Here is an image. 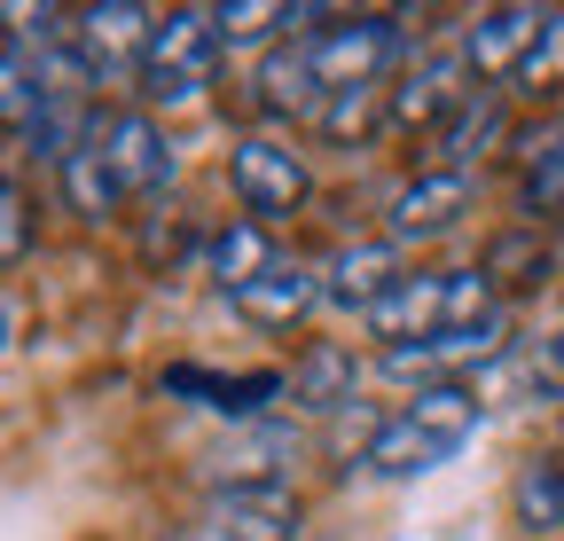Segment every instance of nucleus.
Segmentation results:
<instances>
[{
  "instance_id": "1",
  "label": "nucleus",
  "mask_w": 564,
  "mask_h": 541,
  "mask_svg": "<svg viewBox=\"0 0 564 541\" xmlns=\"http://www.w3.org/2000/svg\"><path fill=\"white\" fill-rule=\"evenodd\" d=\"M478 424H486V400L470 385H423L415 400H400V409L369 432L361 470H369V479H392V487L400 479H423V470L455 463Z\"/></svg>"
},
{
  "instance_id": "2",
  "label": "nucleus",
  "mask_w": 564,
  "mask_h": 541,
  "mask_svg": "<svg viewBox=\"0 0 564 541\" xmlns=\"http://www.w3.org/2000/svg\"><path fill=\"white\" fill-rule=\"evenodd\" d=\"M220 55H228L220 9H165L158 32H150V47H141V63H133L141 110H181V102H196V95L212 87V72H220Z\"/></svg>"
},
{
  "instance_id": "3",
  "label": "nucleus",
  "mask_w": 564,
  "mask_h": 541,
  "mask_svg": "<svg viewBox=\"0 0 564 541\" xmlns=\"http://www.w3.org/2000/svg\"><path fill=\"white\" fill-rule=\"evenodd\" d=\"M306 55H314L322 95H361V87H377L392 72L400 17H337V24H314L306 32Z\"/></svg>"
},
{
  "instance_id": "4",
  "label": "nucleus",
  "mask_w": 564,
  "mask_h": 541,
  "mask_svg": "<svg viewBox=\"0 0 564 541\" xmlns=\"http://www.w3.org/2000/svg\"><path fill=\"white\" fill-rule=\"evenodd\" d=\"M486 354H502V314L470 322V329H432V337H408V346H384L377 369L423 392V385H463V369H478Z\"/></svg>"
},
{
  "instance_id": "5",
  "label": "nucleus",
  "mask_w": 564,
  "mask_h": 541,
  "mask_svg": "<svg viewBox=\"0 0 564 541\" xmlns=\"http://www.w3.org/2000/svg\"><path fill=\"white\" fill-rule=\"evenodd\" d=\"M228 181H236V196H243V213L267 228V220H291L299 205H306V158L291 150V142H267V133H251V142H236V158H228Z\"/></svg>"
},
{
  "instance_id": "6",
  "label": "nucleus",
  "mask_w": 564,
  "mask_h": 541,
  "mask_svg": "<svg viewBox=\"0 0 564 541\" xmlns=\"http://www.w3.org/2000/svg\"><path fill=\"white\" fill-rule=\"evenodd\" d=\"M470 79H478V72H470L463 40H455V47H432V55H423L415 72L392 87V102H384V110H392V126H432V133H440V126H447V118L478 95Z\"/></svg>"
},
{
  "instance_id": "7",
  "label": "nucleus",
  "mask_w": 564,
  "mask_h": 541,
  "mask_svg": "<svg viewBox=\"0 0 564 541\" xmlns=\"http://www.w3.org/2000/svg\"><path fill=\"white\" fill-rule=\"evenodd\" d=\"M95 150H102V165L118 173L126 196H150V188L173 181V142L158 133L150 110H110V118H95Z\"/></svg>"
},
{
  "instance_id": "8",
  "label": "nucleus",
  "mask_w": 564,
  "mask_h": 541,
  "mask_svg": "<svg viewBox=\"0 0 564 541\" xmlns=\"http://www.w3.org/2000/svg\"><path fill=\"white\" fill-rule=\"evenodd\" d=\"M470 213V173L455 165H423L415 181L392 188V205H384V236L392 244H423V236H440Z\"/></svg>"
},
{
  "instance_id": "9",
  "label": "nucleus",
  "mask_w": 564,
  "mask_h": 541,
  "mask_svg": "<svg viewBox=\"0 0 564 541\" xmlns=\"http://www.w3.org/2000/svg\"><path fill=\"white\" fill-rule=\"evenodd\" d=\"M400 244L392 236H361V244H337L329 267H322V299L345 306V314H377L392 291H400Z\"/></svg>"
},
{
  "instance_id": "10",
  "label": "nucleus",
  "mask_w": 564,
  "mask_h": 541,
  "mask_svg": "<svg viewBox=\"0 0 564 541\" xmlns=\"http://www.w3.org/2000/svg\"><path fill=\"white\" fill-rule=\"evenodd\" d=\"M282 463H299V432L291 424H243L204 455V479H212V495L220 487H291Z\"/></svg>"
},
{
  "instance_id": "11",
  "label": "nucleus",
  "mask_w": 564,
  "mask_h": 541,
  "mask_svg": "<svg viewBox=\"0 0 564 541\" xmlns=\"http://www.w3.org/2000/svg\"><path fill=\"white\" fill-rule=\"evenodd\" d=\"M196 526L212 541H291L299 533V495L291 487H220Z\"/></svg>"
},
{
  "instance_id": "12",
  "label": "nucleus",
  "mask_w": 564,
  "mask_h": 541,
  "mask_svg": "<svg viewBox=\"0 0 564 541\" xmlns=\"http://www.w3.org/2000/svg\"><path fill=\"white\" fill-rule=\"evenodd\" d=\"M158 17L141 9V0H95V9L70 17V47H79V63L102 79L110 63H141V47H150Z\"/></svg>"
},
{
  "instance_id": "13",
  "label": "nucleus",
  "mask_w": 564,
  "mask_h": 541,
  "mask_svg": "<svg viewBox=\"0 0 564 541\" xmlns=\"http://www.w3.org/2000/svg\"><path fill=\"white\" fill-rule=\"evenodd\" d=\"M549 32V9H525V0H510V9H486L470 32H463V55L478 79H502V72H525V55L541 47Z\"/></svg>"
},
{
  "instance_id": "14",
  "label": "nucleus",
  "mask_w": 564,
  "mask_h": 541,
  "mask_svg": "<svg viewBox=\"0 0 564 541\" xmlns=\"http://www.w3.org/2000/svg\"><path fill=\"white\" fill-rule=\"evenodd\" d=\"M502 133H510V102L494 95V87H478V95H470V102H463V110H455V118L432 133V150H440L432 165H455V173H470V158H486L494 142H502Z\"/></svg>"
},
{
  "instance_id": "15",
  "label": "nucleus",
  "mask_w": 564,
  "mask_h": 541,
  "mask_svg": "<svg viewBox=\"0 0 564 541\" xmlns=\"http://www.w3.org/2000/svg\"><path fill=\"white\" fill-rule=\"evenodd\" d=\"M352 385H361V361H352V346H329V337H314V346L299 354V369H291V409L329 416V409H345V400H352Z\"/></svg>"
},
{
  "instance_id": "16",
  "label": "nucleus",
  "mask_w": 564,
  "mask_h": 541,
  "mask_svg": "<svg viewBox=\"0 0 564 541\" xmlns=\"http://www.w3.org/2000/svg\"><path fill=\"white\" fill-rule=\"evenodd\" d=\"M236 306H243V322H259V329H291L306 306H322V275H314V267H282V259H274L251 291H236Z\"/></svg>"
},
{
  "instance_id": "17",
  "label": "nucleus",
  "mask_w": 564,
  "mask_h": 541,
  "mask_svg": "<svg viewBox=\"0 0 564 541\" xmlns=\"http://www.w3.org/2000/svg\"><path fill=\"white\" fill-rule=\"evenodd\" d=\"M165 392H196V409H220V416H251L259 400L274 392H291V377H274V369H251V377H212V369H173Z\"/></svg>"
},
{
  "instance_id": "18",
  "label": "nucleus",
  "mask_w": 564,
  "mask_h": 541,
  "mask_svg": "<svg viewBox=\"0 0 564 541\" xmlns=\"http://www.w3.org/2000/svg\"><path fill=\"white\" fill-rule=\"evenodd\" d=\"M510 518L518 533H564V455H533L510 479Z\"/></svg>"
},
{
  "instance_id": "19",
  "label": "nucleus",
  "mask_w": 564,
  "mask_h": 541,
  "mask_svg": "<svg viewBox=\"0 0 564 541\" xmlns=\"http://www.w3.org/2000/svg\"><path fill=\"white\" fill-rule=\"evenodd\" d=\"M267 267H274V244H267V228H259V220H228L220 236H212V283H220L228 299H236V291H251Z\"/></svg>"
},
{
  "instance_id": "20",
  "label": "nucleus",
  "mask_w": 564,
  "mask_h": 541,
  "mask_svg": "<svg viewBox=\"0 0 564 541\" xmlns=\"http://www.w3.org/2000/svg\"><path fill=\"white\" fill-rule=\"evenodd\" d=\"M259 102L267 110H322L329 95H322V79H314V55H306V40H291V47H274L267 55V72H259Z\"/></svg>"
},
{
  "instance_id": "21",
  "label": "nucleus",
  "mask_w": 564,
  "mask_h": 541,
  "mask_svg": "<svg viewBox=\"0 0 564 541\" xmlns=\"http://www.w3.org/2000/svg\"><path fill=\"white\" fill-rule=\"evenodd\" d=\"M55 173H63V196H70V213H79V220H102V213H118V205H126V188H118V173L102 165L95 133H87V142L70 150Z\"/></svg>"
},
{
  "instance_id": "22",
  "label": "nucleus",
  "mask_w": 564,
  "mask_h": 541,
  "mask_svg": "<svg viewBox=\"0 0 564 541\" xmlns=\"http://www.w3.org/2000/svg\"><path fill=\"white\" fill-rule=\"evenodd\" d=\"M486 283H510V291H525V283H541L549 275V244H541V228H510V236H494L486 244Z\"/></svg>"
},
{
  "instance_id": "23",
  "label": "nucleus",
  "mask_w": 564,
  "mask_h": 541,
  "mask_svg": "<svg viewBox=\"0 0 564 541\" xmlns=\"http://www.w3.org/2000/svg\"><path fill=\"white\" fill-rule=\"evenodd\" d=\"M282 24H314V9H282V0H228V9H220V40L228 47H259Z\"/></svg>"
},
{
  "instance_id": "24",
  "label": "nucleus",
  "mask_w": 564,
  "mask_h": 541,
  "mask_svg": "<svg viewBox=\"0 0 564 541\" xmlns=\"http://www.w3.org/2000/svg\"><path fill=\"white\" fill-rule=\"evenodd\" d=\"M518 205L533 213V228H541V213H556V220H564V133H549V142H541V158L525 165Z\"/></svg>"
},
{
  "instance_id": "25",
  "label": "nucleus",
  "mask_w": 564,
  "mask_h": 541,
  "mask_svg": "<svg viewBox=\"0 0 564 541\" xmlns=\"http://www.w3.org/2000/svg\"><path fill=\"white\" fill-rule=\"evenodd\" d=\"M518 87H525V95H564V9H549V32H541V47L525 55Z\"/></svg>"
},
{
  "instance_id": "26",
  "label": "nucleus",
  "mask_w": 564,
  "mask_h": 541,
  "mask_svg": "<svg viewBox=\"0 0 564 541\" xmlns=\"http://www.w3.org/2000/svg\"><path fill=\"white\" fill-rule=\"evenodd\" d=\"M518 377L533 385V400H564V329H549V337H525V354H518Z\"/></svg>"
},
{
  "instance_id": "27",
  "label": "nucleus",
  "mask_w": 564,
  "mask_h": 541,
  "mask_svg": "<svg viewBox=\"0 0 564 541\" xmlns=\"http://www.w3.org/2000/svg\"><path fill=\"white\" fill-rule=\"evenodd\" d=\"M377 102H392V95H384V87H361V95H329V102L314 110V126L329 133V142H345V133H369Z\"/></svg>"
},
{
  "instance_id": "28",
  "label": "nucleus",
  "mask_w": 564,
  "mask_h": 541,
  "mask_svg": "<svg viewBox=\"0 0 564 541\" xmlns=\"http://www.w3.org/2000/svg\"><path fill=\"white\" fill-rule=\"evenodd\" d=\"M0 213H9V220H0V251H9V267L32 251V205H24V181L9 173V188H0Z\"/></svg>"
},
{
  "instance_id": "29",
  "label": "nucleus",
  "mask_w": 564,
  "mask_h": 541,
  "mask_svg": "<svg viewBox=\"0 0 564 541\" xmlns=\"http://www.w3.org/2000/svg\"><path fill=\"white\" fill-rule=\"evenodd\" d=\"M158 541H212L204 526H173V533H158Z\"/></svg>"
}]
</instances>
